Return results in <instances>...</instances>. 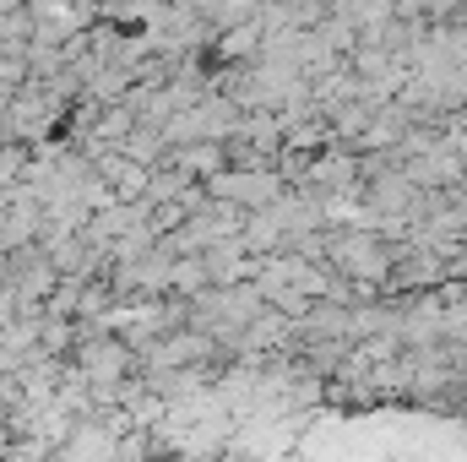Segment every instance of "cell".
<instances>
[{
    "mask_svg": "<svg viewBox=\"0 0 467 462\" xmlns=\"http://www.w3.org/2000/svg\"><path fill=\"white\" fill-rule=\"evenodd\" d=\"M136 364V348L119 343V338H104V332H93L88 343H82V375L99 386V397H115L109 386L125 381V370Z\"/></svg>",
    "mask_w": 467,
    "mask_h": 462,
    "instance_id": "6da1fadb",
    "label": "cell"
},
{
    "mask_svg": "<svg viewBox=\"0 0 467 462\" xmlns=\"http://www.w3.org/2000/svg\"><path fill=\"white\" fill-rule=\"evenodd\" d=\"M202 353H213V338L207 332H180V338H169L163 348H152V364H191V359H202Z\"/></svg>",
    "mask_w": 467,
    "mask_h": 462,
    "instance_id": "7a4b0ae2",
    "label": "cell"
}]
</instances>
